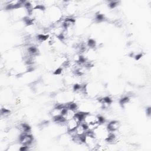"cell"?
<instances>
[{"mask_svg": "<svg viewBox=\"0 0 151 151\" xmlns=\"http://www.w3.org/2000/svg\"><path fill=\"white\" fill-rule=\"evenodd\" d=\"M81 123H83L86 125L94 123L101 124L100 122V116L91 113L90 112H87L86 113Z\"/></svg>", "mask_w": 151, "mask_h": 151, "instance_id": "cell-1", "label": "cell"}, {"mask_svg": "<svg viewBox=\"0 0 151 151\" xmlns=\"http://www.w3.org/2000/svg\"><path fill=\"white\" fill-rule=\"evenodd\" d=\"M18 142L22 146L30 147L33 143L34 137L31 133H21L18 138Z\"/></svg>", "mask_w": 151, "mask_h": 151, "instance_id": "cell-2", "label": "cell"}, {"mask_svg": "<svg viewBox=\"0 0 151 151\" xmlns=\"http://www.w3.org/2000/svg\"><path fill=\"white\" fill-rule=\"evenodd\" d=\"M80 123V122L76 117L66 120L65 129L67 132H69L74 130Z\"/></svg>", "mask_w": 151, "mask_h": 151, "instance_id": "cell-3", "label": "cell"}, {"mask_svg": "<svg viewBox=\"0 0 151 151\" xmlns=\"http://www.w3.org/2000/svg\"><path fill=\"white\" fill-rule=\"evenodd\" d=\"M77 111V109H75L70 107H66L63 112V117L65 120L73 119L75 117Z\"/></svg>", "mask_w": 151, "mask_h": 151, "instance_id": "cell-4", "label": "cell"}, {"mask_svg": "<svg viewBox=\"0 0 151 151\" xmlns=\"http://www.w3.org/2000/svg\"><path fill=\"white\" fill-rule=\"evenodd\" d=\"M106 127L110 132H116L120 128V124L117 120H111L107 123Z\"/></svg>", "mask_w": 151, "mask_h": 151, "instance_id": "cell-5", "label": "cell"}, {"mask_svg": "<svg viewBox=\"0 0 151 151\" xmlns=\"http://www.w3.org/2000/svg\"><path fill=\"white\" fill-rule=\"evenodd\" d=\"M146 114L148 116H150V113H151V111H150V107H148L146 108Z\"/></svg>", "mask_w": 151, "mask_h": 151, "instance_id": "cell-6", "label": "cell"}]
</instances>
